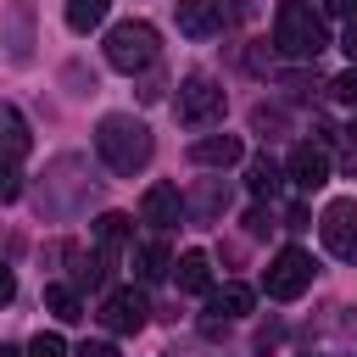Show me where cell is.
Instances as JSON below:
<instances>
[{"label":"cell","mask_w":357,"mask_h":357,"mask_svg":"<svg viewBox=\"0 0 357 357\" xmlns=\"http://www.w3.org/2000/svg\"><path fill=\"white\" fill-rule=\"evenodd\" d=\"M95 151H100V162H106L117 178H134V173L151 167L156 139H151V128H145L134 112H106V117L95 123Z\"/></svg>","instance_id":"1"},{"label":"cell","mask_w":357,"mask_h":357,"mask_svg":"<svg viewBox=\"0 0 357 357\" xmlns=\"http://www.w3.org/2000/svg\"><path fill=\"white\" fill-rule=\"evenodd\" d=\"M100 190V178L89 173L84 156H56L45 184H39V212L45 218H73L78 206H89V195Z\"/></svg>","instance_id":"2"},{"label":"cell","mask_w":357,"mask_h":357,"mask_svg":"<svg viewBox=\"0 0 357 357\" xmlns=\"http://www.w3.org/2000/svg\"><path fill=\"white\" fill-rule=\"evenodd\" d=\"M273 45H279V56H290V61H312V56L329 45L324 11H312L307 0H284V6L273 11Z\"/></svg>","instance_id":"3"},{"label":"cell","mask_w":357,"mask_h":357,"mask_svg":"<svg viewBox=\"0 0 357 357\" xmlns=\"http://www.w3.org/2000/svg\"><path fill=\"white\" fill-rule=\"evenodd\" d=\"M156 28L151 22H139V17H128V22H112L106 28V67H117V73H145V67H156Z\"/></svg>","instance_id":"4"},{"label":"cell","mask_w":357,"mask_h":357,"mask_svg":"<svg viewBox=\"0 0 357 357\" xmlns=\"http://www.w3.org/2000/svg\"><path fill=\"white\" fill-rule=\"evenodd\" d=\"M223 106H229V95H223V84L206 78V73H190V78L178 84V100H173L178 123H190V128H212V123H223Z\"/></svg>","instance_id":"5"},{"label":"cell","mask_w":357,"mask_h":357,"mask_svg":"<svg viewBox=\"0 0 357 357\" xmlns=\"http://www.w3.org/2000/svg\"><path fill=\"white\" fill-rule=\"evenodd\" d=\"M312 273H318V262H312L301 245H284V251L268 262V273H262V290H268L273 301H296L301 290H312Z\"/></svg>","instance_id":"6"},{"label":"cell","mask_w":357,"mask_h":357,"mask_svg":"<svg viewBox=\"0 0 357 357\" xmlns=\"http://www.w3.org/2000/svg\"><path fill=\"white\" fill-rule=\"evenodd\" d=\"M318 234H324V251H329L335 262H351V268H357V201H351V195H340V201L324 206Z\"/></svg>","instance_id":"7"},{"label":"cell","mask_w":357,"mask_h":357,"mask_svg":"<svg viewBox=\"0 0 357 357\" xmlns=\"http://www.w3.org/2000/svg\"><path fill=\"white\" fill-rule=\"evenodd\" d=\"M145 318H151V301H145V290H134V284H123V290H112V296L100 301L106 335H139Z\"/></svg>","instance_id":"8"},{"label":"cell","mask_w":357,"mask_h":357,"mask_svg":"<svg viewBox=\"0 0 357 357\" xmlns=\"http://www.w3.org/2000/svg\"><path fill=\"white\" fill-rule=\"evenodd\" d=\"M0 45H6V61L28 67L33 61V0H11L6 6V22H0Z\"/></svg>","instance_id":"9"},{"label":"cell","mask_w":357,"mask_h":357,"mask_svg":"<svg viewBox=\"0 0 357 357\" xmlns=\"http://www.w3.org/2000/svg\"><path fill=\"white\" fill-rule=\"evenodd\" d=\"M284 178H290L301 195L324 190V184H329V151H324V145H312V139H301V145L290 151V162H284Z\"/></svg>","instance_id":"10"},{"label":"cell","mask_w":357,"mask_h":357,"mask_svg":"<svg viewBox=\"0 0 357 357\" xmlns=\"http://www.w3.org/2000/svg\"><path fill=\"white\" fill-rule=\"evenodd\" d=\"M178 218H184V195H178V184H151V190L139 195V223H151L156 234H167Z\"/></svg>","instance_id":"11"},{"label":"cell","mask_w":357,"mask_h":357,"mask_svg":"<svg viewBox=\"0 0 357 357\" xmlns=\"http://www.w3.org/2000/svg\"><path fill=\"white\" fill-rule=\"evenodd\" d=\"M173 17H178V33H184V39H212V33H223L218 0H178Z\"/></svg>","instance_id":"12"},{"label":"cell","mask_w":357,"mask_h":357,"mask_svg":"<svg viewBox=\"0 0 357 357\" xmlns=\"http://www.w3.org/2000/svg\"><path fill=\"white\" fill-rule=\"evenodd\" d=\"M240 156H245L240 134H201V139H190V162L195 167H234Z\"/></svg>","instance_id":"13"},{"label":"cell","mask_w":357,"mask_h":357,"mask_svg":"<svg viewBox=\"0 0 357 357\" xmlns=\"http://www.w3.org/2000/svg\"><path fill=\"white\" fill-rule=\"evenodd\" d=\"M28 145H33L28 117H22L11 100H0V162H22V156H28Z\"/></svg>","instance_id":"14"},{"label":"cell","mask_w":357,"mask_h":357,"mask_svg":"<svg viewBox=\"0 0 357 357\" xmlns=\"http://www.w3.org/2000/svg\"><path fill=\"white\" fill-rule=\"evenodd\" d=\"M134 273H139V284H156V279H167V273H173V251H167V240H162V234L134 245Z\"/></svg>","instance_id":"15"},{"label":"cell","mask_w":357,"mask_h":357,"mask_svg":"<svg viewBox=\"0 0 357 357\" xmlns=\"http://www.w3.org/2000/svg\"><path fill=\"white\" fill-rule=\"evenodd\" d=\"M173 279H178L184 296H212V257L206 251H184L173 262Z\"/></svg>","instance_id":"16"},{"label":"cell","mask_w":357,"mask_h":357,"mask_svg":"<svg viewBox=\"0 0 357 357\" xmlns=\"http://www.w3.org/2000/svg\"><path fill=\"white\" fill-rule=\"evenodd\" d=\"M251 301H257V290L251 284H240V279H229V284H218L212 290V301H206V318H245L251 312Z\"/></svg>","instance_id":"17"},{"label":"cell","mask_w":357,"mask_h":357,"mask_svg":"<svg viewBox=\"0 0 357 357\" xmlns=\"http://www.w3.org/2000/svg\"><path fill=\"white\" fill-rule=\"evenodd\" d=\"M223 206H229V184H223V178H201V184L184 195V212H195L201 223H212Z\"/></svg>","instance_id":"18"},{"label":"cell","mask_w":357,"mask_h":357,"mask_svg":"<svg viewBox=\"0 0 357 357\" xmlns=\"http://www.w3.org/2000/svg\"><path fill=\"white\" fill-rule=\"evenodd\" d=\"M128 240H134V218H128V212H100V218H95V251L112 257V251H123Z\"/></svg>","instance_id":"19"},{"label":"cell","mask_w":357,"mask_h":357,"mask_svg":"<svg viewBox=\"0 0 357 357\" xmlns=\"http://www.w3.org/2000/svg\"><path fill=\"white\" fill-rule=\"evenodd\" d=\"M279 184H284V167H279V162H273V156H268V151H262V156H251V162H245V190H251V195H257V201H268V195H273V190H279Z\"/></svg>","instance_id":"20"},{"label":"cell","mask_w":357,"mask_h":357,"mask_svg":"<svg viewBox=\"0 0 357 357\" xmlns=\"http://www.w3.org/2000/svg\"><path fill=\"white\" fill-rule=\"evenodd\" d=\"M45 307H50L61 324H78V318H84V301H78L73 284H45Z\"/></svg>","instance_id":"21"},{"label":"cell","mask_w":357,"mask_h":357,"mask_svg":"<svg viewBox=\"0 0 357 357\" xmlns=\"http://www.w3.org/2000/svg\"><path fill=\"white\" fill-rule=\"evenodd\" d=\"M106 6H112V0H67V28H73V33L100 28V22H106Z\"/></svg>","instance_id":"22"},{"label":"cell","mask_w":357,"mask_h":357,"mask_svg":"<svg viewBox=\"0 0 357 357\" xmlns=\"http://www.w3.org/2000/svg\"><path fill=\"white\" fill-rule=\"evenodd\" d=\"M28 357H67V340H61L56 329H39V335L28 340Z\"/></svg>","instance_id":"23"},{"label":"cell","mask_w":357,"mask_h":357,"mask_svg":"<svg viewBox=\"0 0 357 357\" xmlns=\"http://www.w3.org/2000/svg\"><path fill=\"white\" fill-rule=\"evenodd\" d=\"M22 195V162H0V206Z\"/></svg>","instance_id":"24"},{"label":"cell","mask_w":357,"mask_h":357,"mask_svg":"<svg viewBox=\"0 0 357 357\" xmlns=\"http://www.w3.org/2000/svg\"><path fill=\"white\" fill-rule=\"evenodd\" d=\"M324 89H329L340 106H357V67H346V73H340V78H329Z\"/></svg>","instance_id":"25"},{"label":"cell","mask_w":357,"mask_h":357,"mask_svg":"<svg viewBox=\"0 0 357 357\" xmlns=\"http://www.w3.org/2000/svg\"><path fill=\"white\" fill-rule=\"evenodd\" d=\"M284 89H290V100H307V95L324 89V84H318V73H284Z\"/></svg>","instance_id":"26"},{"label":"cell","mask_w":357,"mask_h":357,"mask_svg":"<svg viewBox=\"0 0 357 357\" xmlns=\"http://www.w3.org/2000/svg\"><path fill=\"white\" fill-rule=\"evenodd\" d=\"M218 11H223V28H229V22L251 17V0H218Z\"/></svg>","instance_id":"27"},{"label":"cell","mask_w":357,"mask_h":357,"mask_svg":"<svg viewBox=\"0 0 357 357\" xmlns=\"http://www.w3.org/2000/svg\"><path fill=\"white\" fill-rule=\"evenodd\" d=\"M251 123H257V128H284V112H273V106H257V112H251Z\"/></svg>","instance_id":"28"},{"label":"cell","mask_w":357,"mask_h":357,"mask_svg":"<svg viewBox=\"0 0 357 357\" xmlns=\"http://www.w3.org/2000/svg\"><path fill=\"white\" fill-rule=\"evenodd\" d=\"M78 357H117V346H112V340H84Z\"/></svg>","instance_id":"29"},{"label":"cell","mask_w":357,"mask_h":357,"mask_svg":"<svg viewBox=\"0 0 357 357\" xmlns=\"http://www.w3.org/2000/svg\"><path fill=\"white\" fill-rule=\"evenodd\" d=\"M340 50L357 61V6H351V17H346V39H340Z\"/></svg>","instance_id":"30"},{"label":"cell","mask_w":357,"mask_h":357,"mask_svg":"<svg viewBox=\"0 0 357 357\" xmlns=\"http://www.w3.org/2000/svg\"><path fill=\"white\" fill-rule=\"evenodd\" d=\"M245 229H251V234H268V229H273V223H268V206H251V218H245Z\"/></svg>","instance_id":"31"},{"label":"cell","mask_w":357,"mask_h":357,"mask_svg":"<svg viewBox=\"0 0 357 357\" xmlns=\"http://www.w3.org/2000/svg\"><path fill=\"white\" fill-rule=\"evenodd\" d=\"M11 296H17V273H11V268H6V262H0V307H6V301H11Z\"/></svg>","instance_id":"32"},{"label":"cell","mask_w":357,"mask_h":357,"mask_svg":"<svg viewBox=\"0 0 357 357\" xmlns=\"http://www.w3.org/2000/svg\"><path fill=\"white\" fill-rule=\"evenodd\" d=\"M357 0H324V17H351Z\"/></svg>","instance_id":"33"},{"label":"cell","mask_w":357,"mask_h":357,"mask_svg":"<svg viewBox=\"0 0 357 357\" xmlns=\"http://www.w3.org/2000/svg\"><path fill=\"white\" fill-rule=\"evenodd\" d=\"M340 312H346V318H340V329H346V335H357V307H340Z\"/></svg>","instance_id":"34"},{"label":"cell","mask_w":357,"mask_h":357,"mask_svg":"<svg viewBox=\"0 0 357 357\" xmlns=\"http://www.w3.org/2000/svg\"><path fill=\"white\" fill-rule=\"evenodd\" d=\"M0 357H28V351H17V346H6V340H0Z\"/></svg>","instance_id":"35"}]
</instances>
